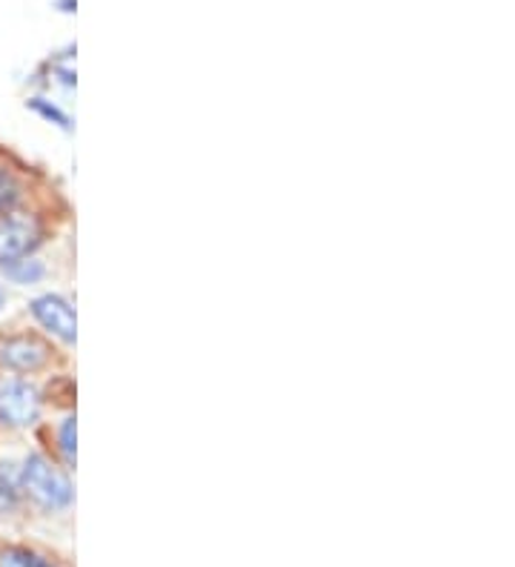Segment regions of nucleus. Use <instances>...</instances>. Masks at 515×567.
I'll use <instances>...</instances> for the list:
<instances>
[{"label": "nucleus", "mask_w": 515, "mask_h": 567, "mask_svg": "<svg viewBox=\"0 0 515 567\" xmlns=\"http://www.w3.org/2000/svg\"><path fill=\"white\" fill-rule=\"evenodd\" d=\"M21 487L32 502L47 511H61L72 502V485L55 464L43 456H29L21 473Z\"/></svg>", "instance_id": "nucleus-1"}, {"label": "nucleus", "mask_w": 515, "mask_h": 567, "mask_svg": "<svg viewBox=\"0 0 515 567\" xmlns=\"http://www.w3.org/2000/svg\"><path fill=\"white\" fill-rule=\"evenodd\" d=\"M41 413V395L23 379H0V424L29 427Z\"/></svg>", "instance_id": "nucleus-2"}, {"label": "nucleus", "mask_w": 515, "mask_h": 567, "mask_svg": "<svg viewBox=\"0 0 515 567\" xmlns=\"http://www.w3.org/2000/svg\"><path fill=\"white\" fill-rule=\"evenodd\" d=\"M41 244V224L29 215H0V261L27 258Z\"/></svg>", "instance_id": "nucleus-3"}, {"label": "nucleus", "mask_w": 515, "mask_h": 567, "mask_svg": "<svg viewBox=\"0 0 515 567\" xmlns=\"http://www.w3.org/2000/svg\"><path fill=\"white\" fill-rule=\"evenodd\" d=\"M49 347L34 336H9L0 339V364L9 370H21V373H32L38 367L47 364Z\"/></svg>", "instance_id": "nucleus-4"}, {"label": "nucleus", "mask_w": 515, "mask_h": 567, "mask_svg": "<svg viewBox=\"0 0 515 567\" xmlns=\"http://www.w3.org/2000/svg\"><path fill=\"white\" fill-rule=\"evenodd\" d=\"M34 319L41 321L52 336H58L61 341L72 344L75 341V310L69 305L66 298L61 296H41L32 305Z\"/></svg>", "instance_id": "nucleus-5"}, {"label": "nucleus", "mask_w": 515, "mask_h": 567, "mask_svg": "<svg viewBox=\"0 0 515 567\" xmlns=\"http://www.w3.org/2000/svg\"><path fill=\"white\" fill-rule=\"evenodd\" d=\"M21 491V476L14 473L12 464H0V507L7 511V507L18 505Z\"/></svg>", "instance_id": "nucleus-6"}, {"label": "nucleus", "mask_w": 515, "mask_h": 567, "mask_svg": "<svg viewBox=\"0 0 515 567\" xmlns=\"http://www.w3.org/2000/svg\"><path fill=\"white\" fill-rule=\"evenodd\" d=\"M3 272L18 284H32L43 276V267L29 258H14V261H3Z\"/></svg>", "instance_id": "nucleus-7"}, {"label": "nucleus", "mask_w": 515, "mask_h": 567, "mask_svg": "<svg viewBox=\"0 0 515 567\" xmlns=\"http://www.w3.org/2000/svg\"><path fill=\"white\" fill-rule=\"evenodd\" d=\"M14 202H18V184L7 173H0V215L12 213Z\"/></svg>", "instance_id": "nucleus-8"}, {"label": "nucleus", "mask_w": 515, "mask_h": 567, "mask_svg": "<svg viewBox=\"0 0 515 567\" xmlns=\"http://www.w3.org/2000/svg\"><path fill=\"white\" fill-rule=\"evenodd\" d=\"M61 450L66 462H75V419H66L61 427Z\"/></svg>", "instance_id": "nucleus-9"}, {"label": "nucleus", "mask_w": 515, "mask_h": 567, "mask_svg": "<svg viewBox=\"0 0 515 567\" xmlns=\"http://www.w3.org/2000/svg\"><path fill=\"white\" fill-rule=\"evenodd\" d=\"M0 567H27V559H23V550H9L0 559Z\"/></svg>", "instance_id": "nucleus-10"}, {"label": "nucleus", "mask_w": 515, "mask_h": 567, "mask_svg": "<svg viewBox=\"0 0 515 567\" xmlns=\"http://www.w3.org/2000/svg\"><path fill=\"white\" fill-rule=\"evenodd\" d=\"M23 559H27V567H55V565H49L47 559H41V556L27 554V550H23Z\"/></svg>", "instance_id": "nucleus-11"}, {"label": "nucleus", "mask_w": 515, "mask_h": 567, "mask_svg": "<svg viewBox=\"0 0 515 567\" xmlns=\"http://www.w3.org/2000/svg\"><path fill=\"white\" fill-rule=\"evenodd\" d=\"M3 301H7V296H3V290H0V310H3Z\"/></svg>", "instance_id": "nucleus-12"}]
</instances>
